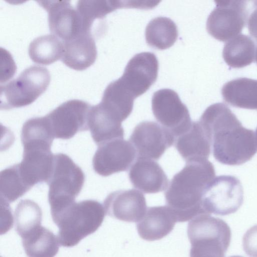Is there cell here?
Here are the masks:
<instances>
[{"instance_id":"cell-1","label":"cell","mask_w":257,"mask_h":257,"mask_svg":"<svg viewBox=\"0 0 257 257\" xmlns=\"http://www.w3.org/2000/svg\"><path fill=\"white\" fill-rule=\"evenodd\" d=\"M199 121L210 138L213 156L218 162L240 165L257 153L253 131L243 127L224 104L216 103L208 106Z\"/></svg>"},{"instance_id":"cell-2","label":"cell","mask_w":257,"mask_h":257,"mask_svg":"<svg viewBox=\"0 0 257 257\" xmlns=\"http://www.w3.org/2000/svg\"><path fill=\"white\" fill-rule=\"evenodd\" d=\"M215 177L214 166L208 160L186 162L174 176L165 192V197L166 206L177 222L207 214L203 207V195Z\"/></svg>"},{"instance_id":"cell-3","label":"cell","mask_w":257,"mask_h":257,"mask_svg":"<svg viewBox=\"0 0 257 257\" xmlns=\"http://www.w3.org/2000/svg\"><path fill=\"white\" fill-rule=\"evenodd\" d=\"M105 209L99 202L86 200L74 202L56 214L52 215L59 228L58 239L65 247L77 244L86 236L93 233L101 225Z\"/></svg>"},{"instance_id":"cell-4","label":"cell","mask_w":257,"mask_h":257,"mask_svg":"<svg viewBox=\"0 0 257 257\" xmlns=\"http://www.w3.org/2000/svg\"><path fill=\"white\" fill-rule=\"evenodd\" d=\"M187 234L191 244L190 257H224L231 238L226 222L209 214L191 220Z\"/></svg>"},{"instance_id":"cell-5","label":"cell","mask_w":257,"mask_h":257,"mask_svg":"<svg viewBox=\"0 0 257 257\" xmlns=\"http://www.w3.org/2000/svg\"><path fill=\"white\" fill-rule=\"evenodd\" d=\"M85 181L81 169L66 154L54 155L53 169L47 183L51 215L75 202Z\"/></svg>"},{"instance_id":"cell-6","label":"cell","mask_w":257,"mask_h":257,"mask_svg":"<svg viewBox=\"0 0 257 257\" xmlns=\"http://www.w3.org/2000/svg\"><path fill=\"white\" fill-rule=\"evenodd\" d=\"M49 70L34 65L0 87L1 109H10L30 104L47 89L50 82Z\"/></svg>"},{"instance_id":"cell-7","label":"cell","mask_w":257,"mask_h":257,"mask_svg":"<svg viewBox=\"0 0 257 257\" xmlns=\"http://www.w3.org/2000/svg\"><path fill=\"white\" fill-rule=\"evenodd\" d=\"M243 201V190L240 181L231 175L215 177L206 188L202 199L207 214L227 215L235 212Z\"/></svg>"},{"instance_id":"cell-8","label":"cell","mask_w":257,"mask_h":257,"mask_svg":"<svg viewBox=\"0 0 257 257\" xmlns=\"http://www.w3.org/2000/svg\"><path fill=\"white\" fill-rule=\"evenodd\" d=\"M206 23L208 33L222 42L237 36L245 26L248 15L247 2L218 1Z\"/></svg>"},{"instance_id":"cell-9","label":"cell","mask_w":257,"mask_h":257,"mask_svg":"<svg viewBox=\"0 0 257 257\" xmlns=\"http://www.w3.org/2000/svg\"><path fill=\"white\" fill-rule=\"evenodd\" d=\"M152 108L158 122L175 139L191 125L192 121L187 106L173 90L162 89L155 92L152 97Z\"/></svg>"},{"instance_id":"cell-10","label":"cell","mask_w":257,"mask_h":257,"mask_svg":"<svg viewBox=\"0 0 257 257\" xmlns=\"http://www.w3.org/2000/svg\"><path fill=\"white\" fill-rule=\"evenodd\" d=\"M90 107L85 101L70 100L45 115L54 138L68 140L80 132L88 130Z\"/></svg>"},{"instance_id":"cell-11","label":"cell","mask_w":257,"mask_h":257,"mask_svg":"<svg viewBox=\"0 0 257 257\" xmlns=\"http://www.w3.org/2000/svg\"><path fill=\"white\" fill-rule=\"evenodd\" d=\"M136 156V151L130 141L114 139L98 146L92 160L93 168L98 175L107 177L128 170Z\"/></svg>"},{"instance_id":"cell-12","label":"cell","mask_w":257,"mask_h":257,"mask_svg":"<svg viewBox=\"0 0 257 257\" xmlns=\"http://www.w3.org/2000/svg\"><path fill=\"white\" fill-rule=\"evenodd\" d=\"M174 137L162 125L154 121H144L137 124L130 142L137 158L159 160L165 151L175 143Z\"/></svg>"},{"instance_id":"cell-13","label":"cell","mask_w":257,"mask_h":257,"mask_svg":"<svg viewBox=\"0 0 257 257\" xmlns=\"http://www.w3.org/2000/svg\"><path fill=\"white\" fill-rule=\"evenodd\" d=\"M158 68V61L154 53H141L128 61L119 79L136 98L144 94L155 82Z\"/></svg>"},{"instance_id":"cell-14","label":"cell","mask_w":257,"mask_h":257,"mask_svg":"<svg viewBox=\"0 0 257 257\" xmlns=\"http://www.w3.org/2000/svg\"><path fill=\"white\" fill-rule=\"evenodd\" d=\"M48 13L51 33L63 41L83 33L82 22L77 10L68 1H38Z\"/></svg>"},{"instance_id":"cell-15","label":"cell","mask_w":257,"mask_h":257,"mask_svg":"<svg viewBox=\"0 0 257 257\" xmlns=\"http://www.w3.org/2000/svg\"><path fill=\"white\" fill-rule=\"evenodd\" d=\"M104 208L109 216L121 221L139 222L147 210L146 198L134 189L110 193L104 201Z\"/></svg>"},{"instance_id":"cell-16","label":"cell","mask_w":257,"mask_h":257,"mask_svg":"<svg viewBox=\"0 0 257 257\" xmlns=\"http://www.w3.org/2000/svg\"><path fill=\"white\" fill-rule=\"evenodd\" d=\"M54 155L50 149L24 148L23 159L18 166L22 177L29 186L32 188L39 183H48L53 169Z\"/></svg>"},{"instance_id":"cell-17","label":"cell","mask_w":257,"mask_h":257,"mask_svg":"<svg viewBox=\"0 0 257 257\" xmlns=\"http://www.w3.org/2000/svg\"><path fill=\"white\" fill-rule=\"evenodd\" d=\"M132 185L144 193L166 190L169 180L161 166L155 161L137 158L128 172Z\"/></svg>"},{"instance_id":"cell-18","label":"cell","mask_w":257,"mask_h":257,"mask_svg":"<svg viewBox=\"0 0 257 257\" xmlns=\"http://www.w3.org/2000/svg\"><path fill=\"white\" fill-rule=\"evenodd\" d=\"M174 145L186 162L207 160L210 154V138L199 121H193L189 129L175 139Z\"/></svg>"},{"instance_id":"cell-19","label":"cell","mask_w":257,"mask_h":257,"mask_svg":"<svg viewBox=\"0 0 257 257\" xmlns=\"http://www.w3.org/2000/svg\"><path fill=\"white\" fill-rule=\"evenodd\" d=\"M62 62L71 69L81 71L95 62L97 57L95 43L90 33L83 32L69 40L63 41Z\"/></svg>"},{"instance_id":"cell-20","label":"cell","mask_w":257,"mask_h":257,"mask_svg":"<svg viewBox=\"0 0 257 257\" xmlns=\"http://www.w3.org/2000/svg\"><path fill=\"white\" fill-rule=\"evenodd\" d=\"M88 120L91 137L97 146L114 139L123 138L122 121L100 102L91 106Z\"/></svg>"},{"instance_id":"cell-21","label":"cell","mask_w":257,"mask_h":257,"mask_svg":"<svg viewBox=\"0 0 257 257\" xmlns=\"http://www.w3.org/2000/svg\"><path fill=\"white\" fill-rule=\"evenodd\" d=\"M176 222L172 211L166 205L151 207L147 209L144 217L138 222L137 228L142 238L154 241L167 235Z\"/></svg>"},{"instance_id":"cell-22","label":"cell","mask_w":257,"mask_h":257,"mask_svg":"<svg viewBox=\"0 0 257 257\" xmlns=\"http://www.w3.org/2000/svg\"><path fill=\"white\" fill-rule=\"evenodd\" d=\"M221 94L232 106L257 110V80L245 77L231 80L223 86Z\"/></svg>"},{"instance_id":"cell-23","label":"cell","mask_w":257,"mask_h":257,"mask_svg":"<svg viewBox=\"0 0 257 257\" xmlns=\"http://www.w3.org/2000/svg\"><path fill=\"white\" fill-rule=\"evenodd\" d=\"M135 98L119 78L107 85L100 103L122 121L131 114Z\"/></svg>"},{"instance_id":"cell-24","label":"cell","mask_w":257,"mask_h":257,"mask_svg":"<svg viewBox=\"0 0 257 257\" xmlns=\"http://www.w3.org/2000/svg\"><path fill=\"white\" fill-rule=\"evenodd\" d=\"M255 50L254 42L250 37L239 34L224 45L222 56L230 67L243 68L253 62Z\"/></svg>"},{"instance_id":"cell-25","label":"cell","mask_w":257,"mask_h":257,"mask_svg":"<svg viewBox=\"0 0 257 257\" xmlns=\"http://www.w3.org/2000/svg\"><path fill=\"white\" fill-rule=\"evenodd\" d=\"M22 239L28 257H54L59 250L58 238L50 230L42 226Z\"/></svg>"},{"instance_id":"cell-26","label":"cell","mask_w":257,"mask_h":257,"mask_svg":"<svg viewBox=\"0 0 257 257\" xmlns=\"http://www.w3.org/2000/svg\"><path fill=\"white\" fill-rule=\"evenodd\" d=\"M132 1H78L76 4L82 22L83 32L90 33L94 21L123 7L133 8Z\"/></svg>"},{"instance_id":"cell-27","label":"cell","mask_w":257,"mask_h":257,"mask_svg":"<svg viewBox=\"0 0 257 257\" xmlns=\"http://www.w3.org/2000/svg\"><path fill=\"white\" fill-rule=\"evenodd\" d=\"M177 27L170 19L159 17L152 19L145 31L146 42L154 48L164 50L170 48L176 41Z\"/></svg>"},{"instance_id":"cell-28","label":"cell","mask_w":257,"mask_h":257,"mask_svg":"<svg viewBox=\"0 0 257 257\" xmlns=\"http://www.w3.org/2000/svg\"><path fill=\"white\" fill-rule=\"evenodd\" d=\"M63 43L53 34L46 35L34 39L29 44L28 54L35 63L49 65L62 58Z\"/></svg>"},{"instance_id":"cell-29","label":"cell","mask_w":257,"mask_h":257,"mask_svg":"<svg viewBox=\"0 0 257 257\" xmlns=\"http://www.w3.org/2000/svg\"><path fill=\"white\" fill-rule=\"evenodd\" d=\"M21 137L23 147L51 148L54 139L45 116L27 120L22 127Z\"/></svg>"},{"instance_id":"cell-30","label":"cell","mask_w":257,"mask_h":257,"mask_svg":"<svg viewBox=\"0 0 257 257\" xmlns=\"http://www.w3.org/2000/svg\"><path fill=\"white\" fill-rule=\"evenodd\" d=\"M31 189L22 178L18 164L1 172V202H14Z\"/></svg>"},{"instance_id":"cell-31","label":"cell","mask_w":257,"mask_h":257,"mask_svg":"<svg viewBox=\"0 0 257 257\" xmlns=\"http://www.w3.org/2000/svg\"><path fill=\"white\" fill-rule=\"evenodd\" d=\"M42 212L40 206L29 199L21 200L15 212L16 230L22 238L41 225Z\"/></svg>"},{"instance_id":"cell-32","label":"cell","mask_w":257,"mask_h":257,"mask_svg":"<svg viewBox=\"0 0 257 257\" xmlns=\"http://www.w3.org/2000/svg\"><path fill=\"white\" fill-rule=\"evenodd\" d=\"M244 252L249 257H257V224L248 229L242 238Z\"/></svg>"},{"instance_id":"cell-33","label":"cell","mask_w":257,"mask_h":257,"mask_svg":"<svg viewBox=\"0 0 257 257\" xmlns=\"http://www.w3.org/2000/svg\"><path fill=\"white\" fill-rule=\"evenodd\" d=\"M246 23L250 35L257 41V1L253 2Z\"/></svg>"},{"instance_id":"cell-34","label":"cell","mask_w":257,"mask_h":257,"mask_svg":"<svg viewBox=\"0 0 257 257\" xmlns=\"http://www.w3.org/2000/svg\"><path fill=\"white\" fill-rule=\"evenodd\" d=\"M255 58V61L257 63V47H256V50H255V58Z\"/></svg>"},{"instance_id":"cell-35","label":"cell","mask_w":257,"mask_h":257,"mask_svg":"<svg viewBox=\"0 0 257 257\" xmlns=\"http://www.w3.org/2000/svg\"><path fill=\"white\" fill-rule=\"evenodd\" d=\"M255 136L256 142V144H257V127H256V130H255Z\"/></svg>"},{"instance_id":"cell-36","label":"cell","mask_w":257,"mask_h":257,"mask_svg":"<svg viewBox=\"0 0 257 257\" xmlns=\"http://www.w3.org/2000/svg\"><path fill=\"white\" fill-rule=\"evenodd\" d=\"M230 257H242V256H239V255H233V256H231Z\"/></svg>"}]
</instances>
